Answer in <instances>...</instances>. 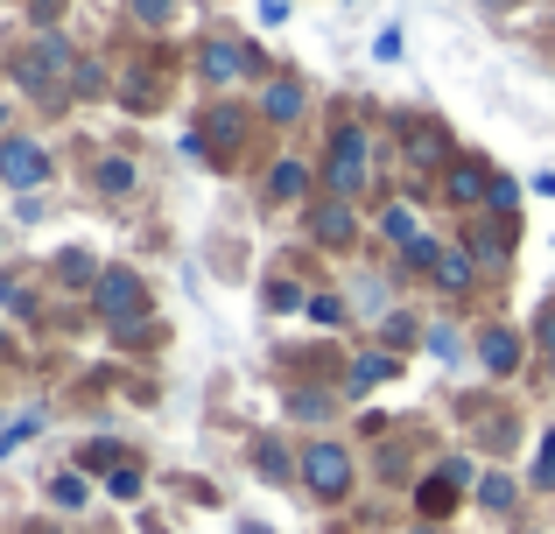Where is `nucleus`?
<instances>
[{
	"mask_svg": "<svg viewBox=\"0 0 555 534\" xmlns=\"http://www.w3.org/2000/svg\"><path fill=\"white\" fill-rule=\"evenodd\" d=\"M436 282H443V288H472V253H464V247H450L443 261H436Z\"/></svg>",
	"mask_w": 555,
	"mask_h": 534,
	"instance_id": "12",
	"label": "nucleus"
},
{
	"mask_svg": "<svg viewBox=\"0 0 555 534\" xmlns=\"http://www.w3.org/2000/svg\"><path fill=\"white\" fill-rule=\"evenodd\" d=\"M478 499H486L492 513H506V507H514V479H486V485H478Z\"/></svg>",
	"mask_w": 555,
	"mask_h": 534,
	"instance_id": "18",
	"label": "nucleus"
},
{
	"mask_svg": "<svg viewBox=\"0 0 555 534\" xmlns=\"http://www.w3.org/2000/svg\"><path fill=\"white\" fill-rule=\"evenodd\" d=\"M50 499H56V507H85V479L56 471V479H50Z\"/></svg>",
	"mask_w": 555,
	"mask_h": 534,
	"instance_id": "16",
	"label": "nucleus"
},
{
	"mask_svg": "<svg viewBox=\"0 0 555 534\" xmlns=\"http://www.w3.org/2000/svg\"><path fill=\"white\" fill-rule=\"evenodd\" d=\"M56 274H70V282H99V268L85 261V253H64V261H56Z\"/></svg>",
	"mask_w": 555,
	"mask_h": 534,
	"instance_id": "22",
	"label": "nucleus"
},
{
	"mask_svg": "<svg viewBox=\"0 0 555 534\" xmlns=\"http://www.w3.org/2000/svg\"><path fill=\"white\" fill-rule=\"evenodd\" d=\"M268 302H274V310H296V302H302V282H274Z\"/></svg>",
	"mask_w": 555,
	"mask_h": 534,
	"instance_id": "24",
	"label": "nucleus"
},
{
	"mask_svg": "<svg viewBox=\"0 0 555 534\" xmlns=\"http://www.w3.org/2000/svg\"><path fill=\"white\" fill-rule=\"evenodd\" d=\"M492 183H486V169H472V162H450V197H457V205H478V197H486Z\"/></svg>",
	"mask_w": 555,
	"mask_h": 534,
	"instance_id": "10",
	"label": "nucleus"
},
{
	"mask_svg": "<svg viewBox=\"0 0 555 534\" xmlns=\"http://www.w3.org/2000/svg\"><path fill=\"white\" fill-rule=\"evenodd\" d=\"M302 479L317 485V499H345V485H352V457H345L338 443H317V451L302 457Z\"/></svg>",
	"mask_w": 555,
	"mask_h": 534,
	"instance_id": "2",
	"label": "nucleus"
},
{
	"mask_svg": "<svg viewBox=\"0 0 555 534\" xmlns=\"http://www.w3.org/2000/svg\"><path fill=\"white\" fill-rule=\"evenodd\" d=\"M260 113H268V120H296V113H302V92L288 78H274L268 92H260Z\"/></svg>",
	"mask_w": 555,
	"mask_h": 534,
	"instance_id": "9",
	"label": "nucleus"
},
{
	"mask_svg": "<svg viewBox=\"0 0 555 534\" xmlns=\"http://www.w3.org/2000/svg\"><path fill=\"white\" fill-rule=\"evenodd\" d=\"M99 310H106L113 324H120V316L141 324V282L134 274H99Z\"/></svg>",
	"mask_w": 555,
	"mask_h": 534,
	"instance_id": "4",
	"label": "nucleus"
},
{
	"mask_svg": "<svg viewBox=\"0 0 555 534\" xmlns=\"http://www.w3.org/2000/svg\"><path fill=\"white\" fill-rule=\"evenodd\" d=\"M408 162H415V169H443V162H450L443 127H429V120H415V127H408Z\"/></svg>",
	"mask_w": 555,
	"mask_h": 534,
	"instance_id": "5",
	"label": "nucleus"
},
{
	"mask_svg": "<svg viewBox=\"0 0 555 534\" xmlns=\"http://www.w3.org/2000/svg\"><path fill=\"white\" fill-rule=\"evenodd\" d=\"M542 344L555 352V310H542Z\"/></svg>",
	"mask_w": 555,
	"mask_h": 534,
	"instance_id": "30",
	"label": "nucleus"
},
{
	"mask_svg": "<svg viewBox=\"0 0 555 534\" xmlns=\"http://www.w3.org/2000/svg\"><path fill=\"white\" fill-rule=\"evenodd\" d=\"M240 70H254V50H246V42H211V50H204V78L211 84L240 78Z\"/></svg>",
	"mask_w": 555,
	"mask_h": 534,
	"instance_id": "6",
	"label": "nucleus"
},
{
	"mask_svg": "<svg viewBox=\"0 0 555 534\" xmlns=\"http://www.w3.org/2000/svg\"><path fill=\"white\" fill-rule=\"evenodd\" d=\"M310 310H317V324H338V316H345V302H338V296H317Z\"/></svg>",
	"mask_w": 555,
	"mask_h": 534,
	"instance_id": "25",
	"label": "nucleus"
},
{
	"mask_svg": "<svg viewBox=\"0 0 555 534\" xmlns=\"http://www.w3.org/2000/svg\"><path fill=\"white\" fill-rule=\"evenodd\" d=\"M240 534H260V528H240Z\"/></svg>",
	"mask_w": 555,
	"mask_h": 534,
	"instance_id": "31",
	"label": "nucleus"
},
{
	"mask_svg": "<svg viewBox=\"0 0 555 534\" xmlns=\"http://www.w3.org/2000/svg\"><path fill=\"white\" fill-rule=\"evenodd\" d=\"M478 359H486V373H514L520 366V338L514 330H486V352Z\"/></svg>",
	"mask_w": 555,
	"mask_h": 534,
	"instance_id": "8",
	"label": "nucleus"
},
{
	"mask_svg": "<svg viewBox=\"0 0 555 534\" xmlns=\"http://www.w3.org/2000/svg\"><path fill=\"white\" fill-rule=\"evenodd\" d=\"M534 485H555V429H548V443H542V465H534Z\"/></svg>",
	"mask_w": 555,
	"mask_h": 534,
	"instance_id": "23",
	"label": "nucleus"
},
{
	"mask_svg": "<svg viewBox=\"0 0 555 534\" xmlns=\"http://www.w3.org/2000/svg\"><path fill=\"white\" fill-rule=\"evenodd\" d=\"M379 233H387L393 239V247H415V211H401V205H387V211H379Z\"/></svg>",
	"mask_w": 555,
	"mask_h": 534,
	"instance_id": "11",
	"label": "nucleus"
},
{
	"mask_svg": "<svg viewBox=\"0 0 555 534\" xmlns=\"http://www.w3.org/2000/svg\"><path fill=\"white\" fill-rule=\"evenodd\" d=\"M387 373H393V359L366 352V359H359V373H352V387H373V380H387Z\"/></svg>",
	"mask_w": 555,
	"mask_h": 534,
	"instance_id": "20",
	"label": "nucleus"
},
{
	"mask_svg": "<svg viewBox=\"0 0 555 534\" xmlns=\"http://www.w3.org/2000/svg\"><path fill=\"white\" fill-rule=\"evenodd\" d=\"M302 183H310V169H302V162H274V183H268V191L288 205V197H302Z\"/></svg>",
	"mask_w": 555,
	"mask_h": 534,
	"instance_id": "13",
	"label": "nucleus"
},
{
	"mask_svg": "<svg viewBox=\"0 0 555 534\" xmlns=\"http://www.w3.org/2000/svg\"><path fill=\"white\" fill-rule=\"evenodd\" d=\"M296 415H302V422H324V415H331V394H317V387H302V394H296Z\"/></svg>",
	"mask_w": 555,
	"mask_h": 534,
	"instance_id": "19",
	"label": "nucleus"
},
{
	"mask_svg": "<svg viewBox=\"0 0 555 534\" xmlns=\"http://www.w3.org/2000/svg\"><path fill=\"white\" fill-rule=\"evenodd\" d=\"M486 205H492V211H520V183H514V177H492Z\"/></svg>",
	"mask_w": 555,
	"mask_h": 534,
	"instance_id": "17",
	"label": "nucleus"
},
{
	"mask_svg": "<svg viewBox=\"0 0 555 534\" xmlns=\"http://www.w3.org/2000/svg\"><path fill=\"white\" fill-rule=\"evenodd\" d=\"M0 302H8V310H28V296H22V282H8V274H0Z\"/></svg>",
	"mask_w": 555,
	"mask_h": 534,
	"instance_id": "28",
	"label": "nucleus"
},
{
	"mask_svg": "<svg viewBox=\"0 0 555 534\" xmlns=\"http://www.w3.org/2000/svg\"><path fill=\"white\" fill-rule=\"evenodd\" d=\"M310 225H317V239H324V247H345V239L359 233V219H352L345 205H317V211H310Z\"/></svg>",
	"mask_w": 555,
	"mask_h": 534,
	"instance_id": "7",
	"label": "nucleus"
},
{
	"mask_svg": "<svg viewBox=\"0 0 555 534\" xmlns=\"http://www.w3.org/2000/svg\"><path fill=\"white\" fill-rule=\"evenodd\" d=\"M366 183V134H338L331 141V191H359Z\"/></svg>",
	"mask_w": 555,
	"mask_h": 534,
	"instance_id": "3",
	"label": "nucleus"
},
{
	"mask_svg": "<svg viewBox=\"0 0 555 534\" xmlns=\"http://www.w3.org/2000/svg\"><path fill=\"white\" fill-rule=\"evenodd\" d=\"M99 191H134V162H127V155H113V162H99Z\"/></svg>",
	"mask_w": 555,
	"mask_h": 534,
	"instance_id": "14",
	"label": "nucleus"
},
{
	"mask_svg": "<svg viewBox=\"0 0 555 534\" xmlns=\"http://www.w3.org/2000/svg\"><path fill=\"white\" fill-rule=\"evenodd\" d=\"M56 8H64V0H28V14H36V22H56Z\"/></svg>",
	"mask_w": 555,
	"mask_h": 534,
	"instance_id": "29",
	"label": "nucleus"
},
{
	"mask_svg": "<svg viewBox=\"0 0 555 534\" xmlns=\"http://www.w3.org/2000/svg\"><path fill=\"white\" fill-rule=\"evenodd\" d=\"M0 127H8V120H0Z\"/></svg>",
	"mask_w": 555,
	"mask_h": 534,
	"instance_id": "32",
	"label": "nucleus"
},
{
	"mask_svg": "<svg viewBox=\"0 0 555 534\" xmlns=\"http://www.w3.org/2000/svg\"><path fill=\"white\" fill-rule=\"evenodd\" d=\"M0 183H14V191H36V183H50V155H42L36 141L8 134V141H0Z\"/></svg>",
	"mask_w": 555,
	"mask_h": 534,
	"instance_id": "1",
	"label": "nucleus"
},
{
	"mask_svg": "<svg viewBox=\"0 0 555 534\" xmlns=\"http://www.w3.org/2000/svg\"><path fill=\"white\" fill-rule=\"evenodd\" d=\"M141 493V471H113V499H134Z\"/></svg>",
	"mask_w": 555,
	"mask_h": 534,
	"instance_id": "27",
	"label": "nucleus"
},
{
	"mask_svg": "<svg viewBox=\"0 0 555 534\" xmlns=\"http://www.w3.org/2000/svg\"><path fill=\"white\" fill-rule=\"evenodd\" d=\"M429 352L436 359H457V330H429Z\"/></svg>",
	"mask_w": 555,
	"mask_h": 534,
	"instance_id": "26",
	"label": "nucleus"
},
{
	"mask_svg": "<svg viewBox=\"0 0 555 534\" xmlns=\"http://www.w3.org/2000/svg\"><path fill=\"white\" fill-rule=\"evenodd\" d=\"M506 225H478V233H472V253H478V261H500V253H506Z\"/></svg>",
	"mask_w": 555,
	"mask_h": 534,
	"instance_id": "15",
	"label": "nucleus"
},
{
	"mask_svg": "<svg viewBox=\"0 0 555 534\" xmlns=\"http://www.w3.org/2000/svg\"><path fill=\"white\" fill-rule=\"evenodd\" d=\"M134 14L149 28H163V22H177V0H134Z\"/></svg>",
	"mask_w": 555,
	"mask_h": 534,
	"instance_id": "21",
	"label": "nucleus"
}]
</instances>
